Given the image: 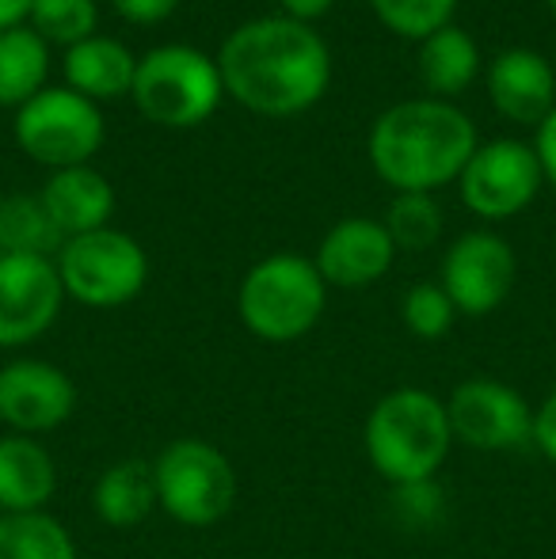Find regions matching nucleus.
I'll return each mask as SVG.
<instances>
[{"label":"nucleus","mask_w":556,"mask_h":559,"mask_svg":"<svg viewBox=\"0 0 556 559\" xmlns=\"http://www.w3.org/2000/svg\"><path fill=\"white\" fill-rule=\"evenodd\" d=\"M476 145V126L453 104L409 99L374 122L370 164L397 194H430L461 179Z\"/></svg>","instance_id":"f03ea898"},{"label":"nucleus","mask_w":556,"mask_h":559,"mask_svg":"<svg viewBox=\"0 0 556 559\" xmlns=\"http://www.w3.org/2000/svg\"><path fill=\"white\" fill-rule=\"evenodd\" d=\"M99 8L96 0H35L31 4L27 27L43 38L46 46H76L96 35Z\"/></svg>","instance_id":"b1692460"},{"label":"nucleus","mask_w":556,"mask_h":559,"mask_svg":"<svg viewBox=\"0 0 556 559\" xmlns=\"http://www.w3.org/2000/svg\"><path fill=\"white\" fill-rule=\"evenodd\" d=\"M76 412V384L66 369L43 358H20L0 366V423L15 435L58 430Z\"/></svg>","instance_id":"ddd939ff"},{"label":"nucleus","mask_w":556,"mask_h":559,"mask_svg":"<svg viewBox=\"0 0 556 559\" xmlns=\"http://www.w3.org/2000/svg\"><path fill=\"white\" fill-rule=\"evenodd\" d=\"M138 58L111 35H92L66 50V88L92 99H119L134 92Z\"/></svg>","instance_id":"a211bd4d"},{"label":"nucleus","mask_w":556,"mask_h":559,"mask_svg":"<svg viewBox=\"0 0 556 559\" xmlns=\"http://www.w3.org/2000/svg\"><path fill=\"white\" fill-rule=\"evenodd\" d=\"M279 4L286 8L289 20H297V23H312V20H320V15H324L328 8L335 4V0H279Z\"/></svg>","instance_id":"7c9ffc66"},{"label":"nucleus","mask_w":556,"mask_h":559,"mask_svg":"<svg viewBox=\"0 0 556 559\" xmlns=\"http://www.w3.org/2000/svg\"><path fill=\"white\" fill-rule=\"evenodd\" d=\"M54 263H58L66 297L88 305V309H119V305L134 301L149 278L145 248L119 228L73 236L61 243Z\"/></svg>","instance_id":"0eeeda50"},{"label":"nucleus","mask_w":556,"mask_h":559,"mask_svg":"<svg viewBox=\"0 0 556 559\" xmlns=\"http://www.w3.org/2000/svg\"><path fill=\"white\" fill-rule=\"evenodd\" d=\"M404 324H409L412 335L419 338H442L453 328V309L450 294L442 289V282H419L404 294Z\"/></svg>","instance_id":"bb28decb"},{"label":"nucleus","mask_w":556,"mask_h":559,"mask_svg":"<svg viewBox=\"0 0 556 559\" xmlns=\"http://www.w3.org/2000/svg\"><path fill=\"white\" fill-rule=\"evenodd\" d=\"M38 199H43L46 214H50V222L58 225V233L66 240L107 228L115 214V187L88 164L54 171Z\"/></svg>","instance_id":"dca6fc26"},{"label":"nucleus","mask_w":556,"mask_h":559,"mask_svg":"<svg viewBox=\"0 0 556 559\" xmlns=\"http://www.w3.org/2000/svg\"><path fill=\"white\" fill-rule=\"evenodd\" d=\"M66 236L50 222L38 194H8L0 202V251L4 255H43L61 251Z\"/></svg>","instance_id":"4be33fe9"},{"label":"nucleus","mask_w":556,"mask_h":559,"mask_svg":"<svg viewBox=\"0 0 556 559\" xmlns=\"http://www.w3.org/2000/svg\"><path fill=\"white\" fill-rule=\"evenodd\" d=\"M156 507L187 530L217 525L237 502V472L229 456L202 438H176L156 453Z\"/></svg>","instance_id":"423d86ee"},{"label":"nucleus","mask_w":556,"mask_h":559,"mask_svg":"<svg viewBox=\"0 0 556 559\" xmlns=\"http://www.w3.org/2000/svg\"><path fill=\"white\" fill-rule=\"evenodd\" d=\"M31 4H35V0H0V31L27 27Z\"/></svg>","instance_id":"2f4dec72"},{"label":"nucleus","mask_w":556,"mask_h":559,"mask_svg":"<svg viewBox=\"0 0 556 559\" xmlns=\"http://www.w3.org/2000/svg\"><path fill=\"white\" fill-rule=\"evenodd\" d=\"M92 510L104 518L111 530H138L156 510V479L153 461H115L92 487Z\"/></svg>","instance_id":"6ab92c4d"},{"label":"nucleus","mask_w":556,"mask_h":559,"mask_svg":"<svg viewBox=\"0 0 556 559\" xmlns=\"http://www.w3.org/2000/svg\"><path fill=\"white\" fill-rule=\"evenodd\" d=\"M222 96L225 84L217 61L199 46L168 43L138 58L130 99L149 122L168 126V130H191L222 107Z\"/></svg>","instance_id":"39448f33"},{"label":"nucleus","mask_w":556,"mask_h":559,"mask_svg":"<svg viewBox=\"0 0 556 559\" xmlns=\"http://www.w3.org/2000/svg\"><path fill=\"white\" fill-rule=\"evenodd\" d=\"M549 8H553V15H556V0H549Z\"/></svg>","instance_id":"473e14b6"},{"label":"nucleus","mask_w":556,"mask_h":559,"mask_svg":"<svg viewBox=\"0 0 556 559\" xmlns=\"http://www.w3.org/2000/svg\"><path fill=\"white\" fill-rule=\"evenodd\" d=\"M46 73H50V46L35 31H0V107L20 111L46 88Z\"/></svg>","instance_id":"412c9836"},{"label":"nucleus","mask_w":556,"mask_h":559,"mask_svg":"<svg viewBox=\"0 0 556 559\" xmlns=\"http://www.w3.org/2000/svg\"><path fill=\"white\" fill-rule=\"evenodd\" d=\"M370 4L393 35L412 38V43H423L435 31L450 27L458 12V0H370Z\"/></svg>","instance_id":"393cba45"},{"label":"nucleus","mask_w":556,"mask_h":559,"mask_svg":"<svg viewBox=\"0 0 556 559\" xmlns=\"http://www.w3.org/2000/svg\"><path fill=\"white\" fill-rule=\"evenodd\" d=\"M446 419H450L453 442L484 449V453H504V449L534 442V412L522 392L492 377L461 381L446 400Z\"/></svg>","instance_id":"9d476101"},{"label":"nucleus","mask_w":556,"mask_h":559,"mask_svg":"<svg viewBox=\"0 0 556 559\" xmlns=\"http://www.w3.org/2000/svg\"><path fill=\"white\" fill-rule=\"evenodd\" d=\"M381 225L389 228L397 248L423 251L438 240V233H442V210L435 206L430 194H397Z\"/></svg>","instance_id":"a878e982"},{"label":"nucleus","mask_w":556,"mask_h":559,"mask_svg":"<svg viewBox=\"0 0 556 559\" xmlns=\"http://www.w3.org/2000/svg\"><path fill=\"white\" fill-rule=\"evenodd\" d=\"M488 99L504 118L542 126L556 107V73L537 50L511 46L488 69Z\"/></svg>","instance_id":"2eb2a0df"},{"label":"nucleus","mask_w":556,"mask_h":559,"mask_svg":"<svg viewBox=\"0 0 556 559\" xmlns=\"http://www.w3.org/2000/svg\"><path fill=\"white\" fill-rule=\"evenodd\" d=\"M328 286L317 263L294 251L268 255L245 274L237 294L240 324L263 343H294L317 328Z\"/></svg>","instance_id":"20e7f679"},{"label":"nucleus","mask_w":556,"mask_h":559,"mask_svg":"<svg viewBox=\"0 0 556 559\" xmlns=\"http://www.w3.org/2000/svg\"><path fill=\"white\" fill-rule=\"evenodd\" d=\"M393 259L397 243L386 225L370 222V217H347V222L328 228L312 263H317L324 286L363 289L374 286L378 278H386Z\"/></svg>","instance_id":"4468645a"},{"label":"nucleus","mask_w":556,"mask_h":559,"mask_svg":"<svg viewBox=\"0 0 556 559\" xmlns=\"http://www.w3.org/2000/svg\"><path fill=\"white\" fill-rule=\"evenodd\" d=\"M534 445L556 464V389L542 400V407L534 412Z\"/></svg>","instance_id":"c85d7f7f"},{"label":"nucleus","mask_w":556,"mask_h":559,"mask_svg":"<svg viewBox=\"0 0 556 559\" xmlns=\"http://www.w3.org/2000/svg\"><path fill=\"white\" fill-rule=\"evenodd\" d=\"M419 81L435 96H461L481 73V50L461 27H442L419 43Z\"/></svg>","instance_id":"aec40b11"},{"label":"nucleus","mask_w":556,"mask_h":559,"mask_svg":"<svg viewBox=\"0 0 556 559\" xmlns=\"http://www.w3.org/2000/svg\"><path fill=\"white\" fill-rule=\"evenodd\" d=\"M0 559H76L69 530L50 514L0 518Z\"/></svg>","instance_id":"5701e85b"},{"label":"nucleus","mask_w":556,"mask_h":559,"mask_svg":"<svg viewBox=\"0 0 556 559\" xmlns=\"http://www.w3.org/2000/svg\"><path fill=\"white\" fill-rule=\"evenodd\" d=\"M519 278V259L504 236L465 233L450 243L442 259V289L453 309L465 317H488L511 297Z\"/></svg>","instance_id":"9b49d317"},{"label":"nucleus","mask_w":556,"mask_h":559,"mask_svg":"<svg viewBox=\"0 0 556 559\" xmlns=\"http://www.w3.org/2000/svg\"><path fill=\"white\" fill-rule=\"evenodd\" d=\"M0 255H4V251H0Z\"/></svg>","instance_id":"72a5a7b5"},{"label":"nucleus","mask_w":556,"mask_h":559,"mask_svg":"<svg viewBox=\"0 0 556 559\" xmlns=\"http://www.w3.org/2000/svg\"><path fill=\"white\" fill-rule=\"evenodd\" d=\"M58 491V468L43 442L27 435L0 438V510L38 514Z\"/></svg>","instance_id":"f3484780"},{"label":"nucleus","mask_w":556,"mask_h":559,"mask_svg":"<svg viewBox=\"0 0 556 559\" xmlns=\"http://www.w3.org/2000/svg\"><path fill=\"white\" fill-rule=\"evenodd\" d=\"M534 153H537V164H542V176L556 187V107L545 115V122L537 126Z\"/></svg>","instance_id":"c756f323"},{"label":"nucleus","mask_w":556,"mask_h":559,"mask_svg":"<svg viewBox=\"0 0 556 559\" xmlns=\"http://www.w3.org/2000/svg\"><path fill=\"white\" fill-rule=\"evenodd\" d=\"M542 183L545 176L534 145L499 138L488 145H476V153L469 156L465 171H461V199L476 217L507 222L537 199Z\"/></svg>","instance_id":"1a4fd4ad"},{"label":"nucleus","mask_w":556,"mask_h":559,"mask_svg":"<svg viewBox=\"0 0 556 559\" xmlns=\"http://www.w3.org/2000/svg\"><path fill=\"white\" fill-rule=\"evenodd\" d=\"M225 96L263 118H294L320 104L332 84L328 43L289 15H263L225 38L217 53Z\"/></svg>","instance_id":"f257e3e1"},{"label":"nucleus","mask_w":556,"mask_h":559,"mask_svg":"<svg viewBox=\"0 0 556 559\" xmlns=\"http://www.w3.org/2000/svg\"><path fill=\"white\" fill-rule=\"evenodd\" d=\"M66 286L43 255H0V350L27 346L58 320Z\"/></svg>","instance_id":"f8f14e48"},{"label":"nucleus","mask_w":556,"mask_h":559,"mask_svg":"<svg viewBox=\"0 0 556 559\" xmlns=\"http://www.w3.org/2000/svg\"><path fill=\"white\" fill-rule=\"evenodd\" d=\"M15 145L46 168H81L104 145V115L73 88H43L15 111Z\"/></svg>","instance_id":"6e6552de"},{"label":"nucleus","mask_w":556,"mask_h":559,"mask_svg":"<svg viewBox=\"0 0 556 559\" xmlns=\"http://www.w3.org/2000/svg\"><path fill=\"white\" fill-rule=\"evenodd\" d=\"M111 4L122 20L138 23V27H153V23H164L176 12L179 0H111Z\"/></svg>","instance_id":"cd10ccee"},{"label":"nucleus","mask_w":556,"mask_h":559,"mask_svg":"<svg viewBox=\"0 0 556 559\" xmlns=\"http://www.w3.org/2000/svg\"><path fill=\"white\" fill-rule=\"evenodd\" d=\"M366 456L397 487L430 484L453 445L446 404L427 389H393L366 419Z\"/></svg>","instance_id":"7ed1b4c3"}]
</instances>
